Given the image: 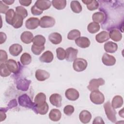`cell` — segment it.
<instances>
[{"instance_id":"cell-1","label":"cell","mask_w":124,"mask_h":124,"mask_svg":"<svg viewBox=\"0 0 124 124\" xmlns=\"http://www.w3.org/2000/svg\"><path fill=\"white\" fill-rule=\"evenodd\" d=\"M104 108L108 119L111 122L115 123L117 120L116 116V112L109 101L107 102L104 104Z\"/></svg>"},{"instance_id":"cell-2","label":"cell","mask_w":124,"mask_h":124,"mask_svg":"<svg viewBox=\"0 0 124 124\" xmlns=\"http://www.w3.org/2000/svg\"><path fill=\"white\" fill-rule=\"evenodd\" d=\"M90 98L91 102L96 105L102 104L105 101L104 94L98 90L92 91L90 95Z\"/></svg>"},{"instance_id":"cell-3","label":"cell","mask_w":124,"mask_h":124,"mask_svg":"<svg viewBox=\"0 0 124 124\" xmlns=\"http://www.w3.org/2000/svg\"><path fill=\"white\" fill-rule=\"evenodd\" d=\"M18 101L19 105L23 107L31 108L32 109L34 108V102L31 101L29 96L26 94H24L19 96L18 98Z\"/></svg>"},{"instance_id":"cell-4","label":"cell","mask_w":124,"mask_h":124,"mask_svg":"<svg viewBox=\"0 0 124 124\" xmlns=\"http://www.w3.org/2000/svg\"><path fill=\"white\" fill-rule=\"evenodd\" d=\"M87 62L83 58H76L73 62V68L77 72H81L85 70L87 67Z\"/></svg>"},{"instance_id":"cell-5","label":"cell","mask_w":124,"mask_h":124,"mask_svg":"<svg viewBox=\"0 0 124 124\" xmlns=\"http://www.w3.org/2000/svg\"><path fill=\"white\" fill-rule=\"evenodd\" d=\"M55 24V19L49 16H44L40 18V26L42 28H51Z\"/></svg>"},{"instance_id":"cell-6","label":"cell","mask_w":124,"mask_h":124,"mask_svg":"<svg viewBox=\"0 0 124 124\" xmlns=\"http://www.w3.org/2000/svg\"><path fill=\"white\" fill-rule=\"evenodd\" d=\"M105 83V81L102 78H93L90 80L87 88L90 91L98 90V88L100 86L103 85Z\"/></svg>"},{"instance_id":"cell-7","label":"cell","mask_w":124,"mask_h":124,"mask_svg":"<svg viewBox=\"0 0 124 124\" xmlns=\"http://www.w3.org/2000/svg\"><path fill=\"white\" fill-rule=\"evenodd\" d=\"M39 24L40 20L37 17H31L26 21L25 26L28 29L34 30L38 27Z\"/></svg>"},{"instance_id":"cell-8","label":"cell","mask_w":124,"mask_h":124,"mask_svg":"<svg viewBox=\"0 0 124 124\" xmlns=\"http://www.w3.org/2000/svg\"><path fill=\"white\" fill-rule=\"evenodd\" d=\"M65 97L70 101H75L77 100L79 96V92L74 88H69L65 92Z\"/></svg>"},{"instance_id":"cell-9","label":"cell","mask_w":124,"mask_h":124,"mask_svg":"<svg viewBox=\"0 0 124 124\" xmlns=\"http://www.w3.org/2000/svg\"><path fill=\"white\" fill-rule=\"evenodd\" d=\"M66 60L68 62H73L76 58L78 53V50L72 47H68L66 49Z\"/></svg>"},{"instance_id":"cell-10","label":"cell","mask_w":124,"mask_h":124,"mask_svg":"<svg viewBox=\"0 0 124 124\" xmlns=\"http://www.w3.org/2000/svg\"><path fill=\"white\" fill-rule=\"evenodd\" d=\"M49 102L54 106L60 108L62 106V98L60 94L58 93H53L49 97Z\"/></svg>"},{"instance_id":"cell-11","label":"cell","mask_w":124,"mask_h":124,"mask_svg":"<svg viewBox=\"0 0 124 124\" xmlns=\"http://www.w3.org/2000/svg\"><path fill=\"white\" fill-rule=\"evenodd\" d=\"M48 105L47 103L46 102L45 103L40 105L36 106L34 104V106L32 110L36 114L39 113L41 115H45L48 112Z\"/></svg>"},{"instance_id":"cell-12","label":"cell","mask_w":124,"mask_h":124,"mask_svg":"<svg viewBox=\"0 0 124 124\" xmlns=\"http://www.w3.org/2000/svg\"><path fill=\"white\" fill-rule=\"evenodd\" d=\"M75 43L78 46L83 48L88 47L91 44V42L89 39L84 36L79 37L77 39H76Z\"/></svg>"},{"instance_id":"cell-13","label":"cell","mask_w":124,"mask_h":124,"mask_svg":"<svg viewBox=\"0 0 124 124\" xmlns=\"http://www.w3.org/2000/svg\"><path fill=\"white\" fill-rule=\"evenodd\" d=\"M102 62L106 66H112L116 63V59L114 56L105 53L102 56Z\"/></svg>"},{"instance_id":"cell-14","label":"cell","mask_w":124,"mask_h":124,"mask_svg":"<svg viewBox=\"0 0 124 124\" xmlns=\"http://www.w3.org/2000/svg\"><path fill=\"white\" fill-rule=\"evenodd\" d=\"M51 1L46 0H37L36 1L34 5L41 11L48 9L51 5Z\"/></svg>"},{"instance_id":"cell-15","label":"cell","mask_w":124,"mask_h":124,"mask_svg":"<svg viewBox=\"0 0 124 124\" xmlns=\"http://www.w3.org/2000/svg\"><path fill=\"white\" fill-rule=\"evenodd\" d=\"M31 81L26 78L20 79L16 82V88L18 90L26 91L28 90Z\"/></svg>"},{"instance_id":"cell-16","label":"cell","mask_w":124,"mask_h":124,"mask_svg":"<svg viewBox=\"0 0 124 124\" xmlns=\"http://www.w3.org/2000/svg\"><path fill=\"white\" fill-rule=\"evenodd\" d=\"M49 77V73L45 70L37 69L35 72V78L38 81H43L48 79Z\"/></svg>"},{"instance_id":"cell-17","label":"cell","mask_w":124,"mask_h":124,"mask_svg":"<svg viewBox=\"0 0 124 124\" xmlns=\"http://www.w3.org/2000/svg\"><path fill=\"white\" fill-rule=\"evenodd\" d=\"M18 63L15 60L13 59H9L6 62V64L7 68L11 72L16 74L19 71V66Z\"/></svg>"},{"instance_id":"cell-18","label":"cell","mask_w":124,"mask_h":124,"mask_svg":"<svg viewBox=\"0 0 124 124\" xmlns=\"http://www.w3.org/2000/svg\"><path fill=\"white\" fill-rule=\"evenodd\" d=\"M92 118L91 113L87 110H83L80 112L79 115V119L80 122L83 124L89 123Z\"/></svg>"},{"instance_id":"cell-19","label":"cell","mask_w":124,"mask_h":124,"mask_svg":"<svg viewBox=\"0 0 124 124\" xmlns=\"http://www.w3.org/2000/svg\"><path fill=\"white\" fill-rule=\"evenodd\" d=\"M33 34L29 31L23 32L20 35V39L22 42L26 44H30L33 40Z\"/></svg>"},{"instance_id":"cell-20","label":"cell","mask_w":124,"mask_h":124,"mask_svg":"<svg viewBox=\"0 0 124 124\" xmlns=\"http://www.w3.org/2000/svg\"><path fill=\"white\" fill-rule=\"evenodd\" d=\"M23 48L21 45L18 44L12 45L9 49L10 53L13 56H17L21 53Z\"/></svg>"},{"instance_id":"cell-21","label":"cell","mask_w":124,"mask_h":124,"mask_svg":"<svg viewBox=\"0 0 124 124\" xmlns=\"http://www.w3.org/2000/svg\"><path fill=\"white\" fill-rule=\"evenodd\" d=\"M53 54L50 51L47 50L43 53V54L40 57L39 60L42 62L50 63L53 60Z\"/></svg>"},{"instance_id":"cell-22","label":"cell","mask_w":124,"mask_h":124,"mask_svg":"<svg viewBox=\"0 0 124 124\" xmlns=\"http://www.w3.org/2000/svg\"><path fill=\"white\" fill-rule=\"evenodd\" d=\"M49 118L53 122L59 121L62 117V113L60 110L58 109L54 108L50 110L49 113Z\"/></svg>"},{"instance_id":"cell-23","label":"cell","mask_w":124,"mask_h":124,"mask_svg":"<svg viewBox=\"0 0 124 124\" xmlns=\"http://www.w3.org/2000/svg\"><path fill=\"white\" fill-rule=\"evenodd\" d=\"M109 33L106 31H102L95 36V40L99 43H103L109 39Z\"/></svg>"},{"instance_id":"cell-24","label":"cell","mask_w":124,"mask_h":124,"mask_svg":"<svg viewBox=\"0 0 124 124\" xmlns=\"http://www.w3.org/2000/svg\"><path fill=\"white\" fill-rule=\"evenodd\" d=\"M49 41L54 45H58L61 43L62 41V36L58 32H53L48 36Z\"/></svg>"},{"instance_id":"cell-25","label":"cell","mask_w":124,"mask_h":124,"mask_svg":"<svg viewBox=\"0 0 124 124\" xmlns=\"http://www.w3.org/2000/svg\"><path fill=\"white\" fill-rule=\"evenodd\" d=\"M104 46L105 50L108 53H114L117 51L118 49L117 44L111 41L107 42L105 44Z\"/></svg>"},{"instance_id":"cell-26","label":"cell","mask_w":124,"mask_h":124,"mask_svg":"<svg viewBox=\"0 0 124 124\" xmlns=\"http://www.w3.org/2000/svg\"><path fill=\"white\" fill-rule=\"evenodd\" d=\"M82 1L87 5V9L90 11H93L98 8V2L95 0H85Z\"/></svg>"},{"instance_id":"cell-27","label":"cell","mask_w":124,"mask_h":124,"mask_svg":"<svg viewBox=\"0 0 124 124\" xmlns=\"http://www.w3.org/2000/svg\"><path fill=\"white\" fill-rule=\"evenodd\" d=\"M111 106L114 108H121L123 105V99L120 95H115L112 100Z\"/></svg>"},{"instance_id":"cell-28","label":"cell","mask_w":124,"mask_h":124,"mask_svg":"<svg viewBox=\"0 0 124 124\" xmlns=\"http://www.w3.org/2000/svg\"><path fill=\"white\" fill-rule=\"evenodd\" d=\"M109 38L115 42H119L122 38V34L121 32L116 29L111 30L109 33Z\"/></svg>"},{"instance_id":"cell-29","label":"cell","mask_w":124,"mask_h":124,"mask_svg":"<svg viewBox=\"0 0 124 124\" xmlns=\"http://www.w3.org/2000/svg\"><path fill=\"white\" fill-rule=\"evenodd\" d=\"M46 96L43 93H37L34 99L35 105L38 106L42 105L46 102Z\"/></svg>"},{"instance_id":"cell-30","label":"cell","mask_w":124,"mask_h":124,"mask_svg":"<svg viewBox=\"0 0 124 124\" xmlns=\"http://www.w3.org/2000/svg\"><path fill=\"white\" fill-rule=\"evenodd\" d=\"M92 19L93 22L97 23H102L105 19V14L101 12L94 13L92 16Z\"/></svg>"},{"instance_id":"cell-31","label":"cell","mask_w":124,"mask_h":124,"mask_svg":"<svg viewBox=\"0 0 124 124\" xmlns=\"http://www.w3.org/2000/svg\"><path fill=\"white\" fill-rule=\"evenodd\" d=\"M53 6L57 10L63 9L66 5L65 0H53L51 1Z\"/></svg>"},{"instance_id":"cell-32","label":"cell","mask_w":124,"mask_h":124,"mask_svg":"<svg viewBox=\"0 0 124 124\" xmlns=\"http://www.w3.org/2000/svg\"><path fill=\"white\" fill-rule=\"evenodd\" d=\"M70 7L72 11L77 14L80 13L82 10L81 5L78 0L72 1L70 3Z\"/></svg>"},{"instance_id":"cell-33","label":"cell","mask_w":124,"mask_h":124,"mask_svg":"<svg viewBox=\"0 0 124 124\" xmlns=\"http://www.w3.org/2000/svg\"><path fill=\"white\" fill-rule=\"evenodd\" d=\"M16 15V13L15 12L14 9H9V10L6 12L5 14V20L6 22L8 24L12 25Z\"/></svg>"},{"instance_id":"cell-34","label":"cell","mask_w":124,"mask_h":124,"mask_svg":"<svg viewBox=\"0 0 124 124\" xmlns=\"http://www.w3.org/2000/svg\"><path fill=\"white\" fill-rule=\"evenodd\" d=\"M100 29V26L99 23L92 22L89 23L87 26V30L91 33H95L98 32Z\"/></svg>"},{"instance_id":"cell-35","label":"cell","mask_w":124,"mask_h":124,"mask_svg":"<svg viewBox=\"0 0 124 124\" xmlns=\"http://www.w3.org/2000/svg\"><path fill=\"white\" fill-rule=\"evenodd\" d=\"M32 42L33 45L38 46H44L46 43V38L42 35H37L34 37Z\"/></svg>"},{"instance_id":"cell-36","label":"cell","mask_w":124,"mask_h":124,"mask_svg":"<svg viewBox=\"0 0 124 124\" xmlns=\"http://www.w3.org/2000/svg\"><path fill=\"white\" fill-rule=\"evenodd\" d=\"M23 18L21 16L16 14L12 25L13 26L14 28L16 29H18L21 27L23 25Z\"/></svg>"},{"instance_id":"cell-37","label":"cell","mask_w":124,"mask_h":124,"mask_svg":"<svg viewBox=\"0 0 124 124\" xmlns=\"http://www.w3.org/2000/svg\"><path fill=\"white\" fill-rule=\"evenodd\" d=\"M20 62L23 65H29L31 62L32 59L31 55L28 53H24L20 57Z\"/></svg>"},{"instance_id":"cell-38","label":"cell","mask_w":124,"mask_h":124,"mask_svg":"<svg viewBox=\"0 0 124 124\" xmlns=\"http://www.w3.org/2000/svg\"><path fill=\"white\" fill-rule=\"evenodd\" d=\"M80 36V32L77 29H74L69 32L67 34V38L69 40H76Z\"/></svg>"},{"instance_id":"cell-39","label":"cell","mask_w":124,"mask_h":124,"mask_svg":"<svg viewBox=\"0 0 124 124\" xmlns=\"http://www.w3.org/2000/svg\"><path fill=\"white\" fill-rule=\"evenodd\" d=\"M0 66V75L1 77H6L10 75L11 72L7 68L6 63H1Z\"/></svg>"},{"instance_id":"cell-40","label":"cell","mask_w":124,"mask_h":124,"mask_svg":"<svg viewBox=\"0 0 124 124\" xmlns=\"http://www.w3.org/2000/svg\"><path fill=\"white\" fill-rule=\"evenodd\" d=\"M16 13L18 15L21 16L23 19L26 18L28 15L27 10L21 6H18L16 7Z\"/></svg>"},{"instance_id":"cell-41","label":"cell","mask_w":124,"mask_h":124,"mask_svg":"<svg viewBox=\"0 0 124 124\" xmlns=\"http://www.w3.org/2000/svg\"><path fill=\"white\" fill-rule=\"evenodd\" d=\"M45 48V47L44 46H38L32 44L31 46V50L34 54L36 55H39L43 52V51H44Z\"/></svg>"},{"instance_id":"cell-42","label":"cell","mask_w":124,"mask_h":124,"mask_svg":"<svg viewBox=\"0 0 124 124\" xmlns=\"http://www.w3.org/2000/svg\"><path fill=\"white\" fill-rule=\"evenodd\" d=\"M57 57L60 60H63L66 58V51L62 47H58L56 49Z\"/></svg>"},{"instance_id":"cell-43","label":"cell","mask_w":124,"mask_h":124,"mask_svg":"<svg viewBox=\"0 0 124 124\" xmlns=\"http://www.w3.org/2000/svg\"><path fill=\"white\" fill-rule=\"evenodd\" d=\"M74 107L71 105H67L63 108L64 113L67 116L71 115L74 112Z\"/></svg>"},{"instance_id":"cell-44","label":"cell","mask_w":124,"mask_h":124,"mask_svg":"<svg viewBox=\"0 0 124 124\" xmlns=\"http://www.w3.org/2000/svg\"><path fill=\"white\" fill-rule=\"evenodd\" d=\"M0 64L6 63L8 61V55L6 52L5 50L1 49L0 50Z\"/></svg>"},{"instance_id":"cell-45","label":"cell","mask_w":124,"mask_h":124,"mask_svg":"<svg viewBox=\"0 0 124 124\" xmlns=\"http://www.w3.org/2000/svg\"><path fill=\"white\" fill-rule=\"evenodd\" d=\"M31 12L33 15L39 16V15H41L43 13V11L39 9L37 7H36L34 5L31 8Z\"/></svg>"},{"instance_id":"cell-46","label":"cell","mask_w":124,"mask_h":124,"mask_svg":"<svg viewBox=\"0 0 124 124\" xmlns=\"http://www.w3.org/2000/svg\"><path fill=\"white\" fill-rule=\"evenodd\" d=\"M8 8V6L3 3L2 1H0V12L1 14H6L9 10Z\"/></svg>"},{"instance_id":"cell-47","label":"cell","mask_w":124,"mask_h":124,"mask_svg":"<svg viewBox=\"0 0 124 124\" xmlns=\"http://www.w3.org/2000/svg\"><path fill=\"white\" fill-rule=\"evenodd\" d=\"M7 110V109L6 108H0V122H2L4 121L6 118V115L5 114V112H6Z\"/></svg>"},{"instance_id":"cell-48","label":"cell","mask_w":124,"mask_h":124,"mask_svg":"<svg viewBox=\"0 0 124 124\" xmlns=\"http://www.w3.org/2000/svg\"><path fill=\"white\" fill-rule=\"evenodd\" d=\"M19 2L20 4L22 5L25 6H29L31 3L32 2V0H19Z\"/></svg>"},{"instance_id":"cell-49","label":"cell","mask_w":124,"mask_h":124,"mask_svg":"<svg viewBox=\"0 0 124 124\" xmlns=\"http://www.w3.org/2000/svg\"><path fill=\"white\" fill-rule=\"evenodd\" d=\"M93 124H105L103 119L99 116L95 118L93 120Z\"/></svg>"},{"instance_id":"cell-50","label":"cell","mask_w":124,"mask_h":124,"mask_svg":"<svg viewBox=\"0 0 124 124\" xmlns=\"http://www.w3.org/2000/svg\"><path fill=\"white\" fill-rule=\"evenodd\" d=\"M0 44H1L5 42V41L6 40L7 37H6V34L2 32H0Z\"/></svg>"},{"instance_id":"cell-51","label":"cell","mask_w":124,"mask_h":124,"mask_svg":"<svg viewBox=\"0 0 124 124\" xmlns=\"http://www.w3.org/2000/svg\"><path fill=\"white\" fill-rule=\"evenodd\" d=\"M2 1H3V2L5 3L6 5H11L15 2V0H2Z\"/></svg>"},{"instance_id":"cell-52","label":"cell","mask_w":124,"mask_h":124,"mask_svg":"<svg viewBox=\"0 0 124 124\" xmlns=\"http://www.w3.org/2000/svg\"><path fill=\"white\" fill-rule=\"evenodd\" d=\"M123 110H124V108H122V110H120L119 112V114L120 116H121L122 118H124V112H123Z\"/></svg>"}]
</instances>
